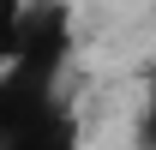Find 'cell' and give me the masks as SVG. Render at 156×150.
I'll list each match as a JSON object with an SVG mask.
<instances>
[{"instance_id": "1", "label": "cell", "mask_w": 156, "mask_h": 150, "mask_svg": "<svg viewBox=\"0 0 156 150\" xmlns=\"http://www.w3.org/2000/svg\"><path fill=\"white\" fill-rule=\"evenodd\" d=\"M0 150H84V120L72 114V102H54L36 120H24L18 132H6Z\"/></svg>"}, {"instance_id": "2", "label": "cell", "mask_w": 156, "mask_h": 150, "mask_svg": "<svg viewBox=\"0 0 156 150\" xmlns=\"http://www.w3.org/2000/svg\"><path fill=\"white\" fill-rule=\"evenodd\" d=\"M24 6L30 0H0V66L18 60V48H24Z\"/></svg>"}, {"instance_id": "3", "label": "cell", "mask_w": 156, "mask_h": 150, "mask_svg": "<svg viewBox=\"0 0 156 150\" xmlns=\"http://www.w3.org/2000/svg\"><path fill=\"white\" fill-rule=\"evenodd\" d=\"M138 138H144V150H156V60L144 66V108H138Z\"/></svg>"}]
</instances>
